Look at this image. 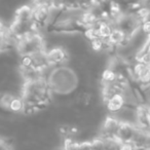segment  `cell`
<instances>
[{"mask_svg":"<svg viewBox=\"0 0 150 150\" xmlns=\"http://www.w3.org/2000/svg\"><path fill=\"white\" fill-rule=\"evenodd\" d=\"M33 6H45L50 8H54V0H32Z\"/></svg>","mask_w":150,"mask_h":150,"instance_id":"obj_6","label":"cell"},{"mask_svg":"<svg viewBox=\"0 0 150 150\" xmlns=\"http://www.w3.org/2000/svg\"><path fill=\"white\" fill-rule=\"evenodd\" d=\"M46 56L50 67H56L65 65L69 61V52L65 47L61 45H56L46 50Z\"/></svg>","mask_w":150,"mask_h":150,"instance_id":"obj_3","label":"cell"},{"mask_svg":"<svg viewBox=\"0 0 150 150\" xmlns=\"http://www.w3.org/2000/svg\"><path fill=\"white\" fill-rule=\"evenodd\" d=\"M13 20L23 23H32L33 22V5L24 4L16 9Z\"/></svg>","mask_w":150,"mask_h":150,"instance_id":"obj_4","label":"cell"},{"mask_svg":"<svg viewBox=\"0 0 150 150\" xmlns=\"http://www.w3.org/2000/svg\"><path fill=\"white\" fill-rule=\"evenodd\" d=\"M13 146L9 144V142L4 138L0 137V149H11Z\"/></svg>","mask_w":150,"mask_h":150,"instance_id":"obj_8","label":"cell"},{"mask_svg":"<svg viewBox=\"0 0 150 150\" xmlns=\"http://www.w3.org/2000/svg\"><path fill=\"white\" fill-rule=\"evenodd\" d=\"M17 93L11 90H4L0 92V110L8 112V108L13 99L17 96Z\"/></svg>","mask_w":150,"mask_h":150,"instance_id":"obj_5","label":"cell"},{"mask_svg":"<svg viewBox=\"0 0 150 150\" xmlns=\"http://www.w3.org/2000/svg\"><path fill=\"white\" fill-rule=\"evenodd\" d=\"M44 76L48 88L52 92V98H75L80 92L81 79L75 69L67 64L61 66L50 67Z\"/></svg>","mask_w":150,"mask_h":150,"instance_id":"obj_1","label":"cell"},{"mask_svg":"<svg viewBox=\"0 0 150 150\" xmlns=\"http://www.w3.org/2000/svg\"><path fill=\"white\" fill-rule=\"evenodd\" d=\"M140 30H141L146 36H150V17L142 22L141 26H140Z\"/></svg>","mask_w":150,"mask_h":150,"instance_id":"obj_7","label":"cell"},{"mask_svg":"<svg viewBox=\"0 0 150 150\" xmlns=\"http://www.w3.org/2000/svg\"><path fill=\"white\" fill-rule=\"evenodd\" d=\"M141 4L150 11V0H141Z\"/></svg>","mask_w":150,"mask_h":150,"instance_id":"obj_9","label":"cell"},{"mask_svg":"<svg viewBox=\"0 0 150 150\" xmlns=\"http://www.w3.org/2000/svg\"><path fill=\"white\" fill-rule=\"evenodd\" d=\"M146 94H147V99H148V101H150V86L149 88H146Z\"/></svg>","mask_w":150,"mask_h":150,"instance_id":"obj_10","label":"cell"},{"mask_svg":"<svg viewBox=\"0 0 150 150\" xmlns=\"http://www.w3.org/2000/svg\"><path fill=\"white\" fill-rule=\"evenodd\" d=\"M16 50L20 54H32L34 52L45 50L46 42L40 31H34L19 39L16 44Z\"/></svg>","mask_w":150,"mask_h":150,"instance_id":"obj_2","label":"cell"}]
</instances>
